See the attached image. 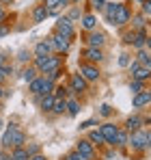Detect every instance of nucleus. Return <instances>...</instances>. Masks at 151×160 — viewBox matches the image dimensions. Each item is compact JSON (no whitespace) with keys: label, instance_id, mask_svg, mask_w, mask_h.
I'll return each mask as SVG.
<instances>
[{"label":"nucleus","instance_id":"412c9836","mask_svg":"<svg viewBox=\"0 0 151 160\" xmlns=\"http://www.w3.org/2000/svg\"><path fill=\"white\" fill-rule=\"evenodd\" d=\"M129 24H132V30H145L149 22H147V18H145L143 13H132Z\"/></svg>","mask_w":151,"mask_h":160},{"label":"nucleus","instance_id":"de8ad7c7","mask_svg":"<svg viewBox=\"0 0 151 160\" xmlns=\"http://www.w3.org/2000/svg\"><path fill=\"white\" fill-rule=\"evenodd\" d=\"M67 7H71V0H61V9H67Z\"/></svg>","mask_w":151,"mask_h":160},{"label":"nucleus","instance_id":"473e14b6","mask_svg":"<svg viewBox=\"0 0 151 160\" xmlns=\"http://www.w3.org/2000/svg\"><path fill=\"white\" fill-rule=\"evenodd\" d=\"M89 2H91V11H93V13H101L108 0H89Z\"/></svg>","mask_w":151,"mask_h":160},{"label":"nucleus","instance_id":"ddd939ff","mask_svg":"<svg viewBox=\"0 0 151 160\" xmlns=\"http://www.w3.org/2000/svg\"><path fill=\"white\" fill-rule=\"evenodd\" d=\"M145 123H147L145 117H140V115H129L125 119V123H123V128H125L127 132H136V130H143Z\"/></svg>","mask_w":151,"mask_h":160},{"label":"nucleus","instance_id":"a18cd8bd","mask_svg":"<svg viewBox=\"0 0 151 160\" xmlns=\"http://www.w3.org/2000/svg\"><path fill=\"white\" fill-rule=\"evenodd\" d=\"M9 32H11V26L2 22V24H0V37H4V35H9Z\"/></svg>","mask_w":151,"mask_h":160},{"label":"nucleus","instance_id":"4be33fe9","mask_svg":"<svg viewBox=\"0 0 151 160\" xmlns=\"http://www.w3.org/2000/svg\"><path fill=\"white\" fill-rule=\"evenodd\" d=\"M43 76H37L32 82H28V91L30 95H43Z\"/></svg>","mask_w":151,"mask_h":160},{"label":"nucleus","instance_id":"f3484780","mask_svg":"<svg viewBox=\"0 0 151 160\" xmlns=\"http://www.w3.org/2000/svg\"><path fill=\"white\" fill-rule=\"evenodd\" d=\"M149 104H151V91H149V89L136 93L134 100H132V106H134V108H145V106H149Z\"/></svg>","mask_w":151,"mask_h":160},{"label":"nucleus","instance_id":"f03ea898","mask_svg":"<svg viewBox=\"0 0 151 160\" xmlns=\"http://www.w3.org/2000/svg\"><path fill=\"white\" fill-rule=\"evenodd\" d=\"M63 58H65V56H61V54L32 56V65L39 69V74H41V76H46V74H50V72H54V69L63 67Z\"/></svg>","mask_w":151,"mask_h":160},{"label":"nucleus","instance_id":"f257e3e1","mask_svg":"<svg viewBox=\"0 0 151 160\" xmlns=\"http://www.w3.org/2000/svg\"><path fill=\"white\" fill-rule=\"evenodd\" d=\"M0 145H2V149H7V152H11L13 147H24L26 145V132L17 123H9L7 130H4V134H2Z\"/></svg>","mask_w":151,"mask_h":160},{"label":"nucleus","instance_id":"b1692460","mask_svg":"<svg viewBox=\"0 0 151 160\" xmlns=\"http://www.w3.org/2000/svg\"><path fill=\"white\" fill-rule=\"evenodd\" d=\"M37 76H41V74H39V69H37L32 63H30L28 67H24V69H22V80H24V82H32Z\"/></svg>","mask_w":151,"mask_h":160},{"label":"nucleus","instance_id":"58836bf2","mask_svg":"<svg viewBox=\"0 0 151 160\" xmlns=\"http://www.w3.org/2000/svg\"><path fill=\"white\" fill-rule=\"evenodd\" d=\"M140 13H143L145 18L151 15V0H143V2H140Z\"/></svg>","mask_w":151,"mask_h":160},{"label":"nucleus","instance_id":"bf43d9fd","mask_svg":"<svg viewBox=\"0 0 151 160\" xmlns=\"http://www.w3.org/2000/svg\"><path fill=\"white\" fill-rule=\"evenodd\" d=\"M0 130H2V119H0Z\"/></svg>","mask_w":151,"mask_h":160},{"label":"nucleus","instance_id":"c9c22d12","mask_svg":"<svg viewBox=\"0 0 151 160\" xmlns=\"http://www.w3.org/2000/svg\"><path fill=\"white\" fill-rule=\"evenodd\" d=\"M129 63H132V56H129L127 52L119 54V67H123V69H127V67H129Z\"/></svg>","mask_w":151,"mask_h":160},{"label":"nucleus","instance_id":"5fc2aeb1","mask_svg":"<svg viewBox=\"0 0 151 160\" xmlns=\"http://www.w3.org/2000/svg\"><path fill=\"white\" fill-rule=\"evenodd\" d=\"M13 0H0V4H11Z\"/></svg>","mask_w":151,"mask_h":160},{"label":"nucleus","instance_id":"ea45409f","mask_svg":"<svg viewBox=\"0 0 151 160\" xmlns=\"http://www.w3.org/2000/svg\"><path fill=\"white\" fill-rule=\"evenodd\" d=\"M63 76V67H58V69H54V72H50V74H46V78L48 80H52L54 84H56V80Z\"/></svg>","mask_w":151,"mask_h":160},{"label":"nucleus","instance_id":"2f4dec72","mask_svg":"<svg viewBox=\"0 0 151 160\" xmlns=\"http://www.w3.org/2000/svg\"><path fill=\"white\" fill-rule=\"evenodd\" d=\"M24 149H26L28 156H37V154H41V145H39V143H26Z\"/></svg>","mask_w":151,"mask_h":160},{"label":"nucleus","instance_id":"6ab92c4d","mask_svg":"<svg viewBox=\"0 0 151 160\" xmlns=\"http://www.w3.org/2000/svg\"><path fill=\"white\" fill-rule=\"evenodd\" d=\"M48 18H50V11H48V7H46L43 2L32 9V22H35V24H41V22H46Z\"/></svg>","mask_w":151,"mask_h":160},{"label":"nucleus","instance_id":"1a4fd4ad","mask_svg":"<svg viewBox=\"0 0 151 160\" xmlns=\"http://www.w3.org/2000/svg\"><path fill=\"white\" fill-rule=\"evenodd\" d=\"M100 132H101V136H104V141H106V145L112 147L114 136H117V132H119V126L112 123V121H106V123H101V126H100Z\"/></svg>","mask_w":151,"mask_h":160},{"label":"nucleus","instance_id":"f8f14e48","mask_svg":"<svg viewBox=\"0 0 151 160\" xmlns=\"http://www.w3.org/2000/svg\"><path fill=\"white\" fill-rule=\"evenodd\" d=\"M69 87L74 89V93H76V95H82V93H86V91H89V82L82 78V76H80L78 72L69 76Z\"/></svg>","mask_w":151,"mask_h":160},{"label":"nucleus","instance_id":"72a5a7b5","mask_svg":"<svg viewBox=\"0 0 151 160\" xmlns=\"http://www.w3.org/2000/svg\"><path fill=\"white\" fill-rule=\"evenodd\" d=\"M129 91L136 95V93H140V91H145V82H138V80H129Z\"/></svg>","mask_w":151,"mask_h":160},{"label":"nucleus","instance_id":"0eeeda50","mask_svg":"<svg viewBox=\"0 0 151 160\" xmlns=\"http://www.w3.org/2000/svg\"><path fill=\"white\" fill-rule=\"evenodd\" d=\"M82 61L93 63V65H100V63L106 61V54H104V50H100V48H89V46H84V50H82Z\"/></svg>","mask_w":151,"mask_h":160},{"label":"nucleus","instance_id":"49530a36","mask_svg":"<svg viewBox=\"0 0 151 160\" xmlns=\"http://www.w3.org/2000/svg\"><path fill=\"white\" fill-rule=\"evenodd\" d=\"M0 160H11V156L7 154V149H2V152H0Z\"/></svg>","mask_w":151,"mask_h":160},{"label":"nucleus","instance_id":"c756f323","mask_svg":"<svg viewBox=\"0 0 151 160\" xmlns=\"http://www.w3.org/2000/svg\"><path fill=\"white\" fill-rule=\"evenodd\" d=\"M9 156H11V160H28L30 156L26 154L24 147H13L11 152H9Z\"/></svg>","mask_w":151,"mask_h":160},{"label":"nucleus","instance_id":"39448f33","mask_svg":"<svg viewBox=\"0 0 151 160\" xmlns=\"http://www.w3.org/2000/svg\"><path fill=\"white\" fill-rule=\"evenodd\" d=\"M147 143H149V132H147V130L129 132V143H127V147H132V152H145V149H147Z\"/></svg>","mask_w":151,"mask_h":160},{"label":"nucleus","instance_id":"052dcab7","mask_svg":"<svg viewBox=\"0 0 151 160\" xmlns=\"http://www.w3.org/2000/svg\"><path fill=\"white\" fill-rule=\"evenodd\" d=\"M0 11H2V4H0Z\"/></svg>","mask_w":151,"mask_h":160},{"label":"nucleus","instance_id":"c03bdc74","mask_svg":"<svg viewBox=\"0 0 151 160\" xmlns=\"http://www.w3.org/2000/svg\"><path fill=\"white\" fill-rule=\"evenodd\" d=\"M100 115H101V117H110V115H112V106H108V104H101Z\"/></svg>","mask_w":151,"mask_h":160},{"label":"nucleus","instance_id":"dca6fc26","mask_svg":"<svg viewBox=\"0 0 151 160\" xmlns=\"http://www.w3.org/2000/svg\"><path fill=\"white\" fill-rule=\"evenodd\" d=\"M119 4H121V2H106V7H104V11H101L106 24H110V26L114 24V15H117V11H119Z\"/></svg>","mask_w":151,"mask_h":160},{"label":"nucleus","instance_id":"a211bd4d","mask_svg":"<svg viewBox=\"0 0 151 160\" xmlns=\"http://www.w3.org/2000/svg\"><path fill=\"white\" fill-rule=\"evenodd\" d=\"M127 143H129V132L125 128H119V132L114 136V143H112V149H125Z\"/></svg>","mask_w":151,"mask_h":160},{"label":"nucleus","instance_id":"7ed1b4c3","mask_svg":"<svg viewBox=\"0 0 151 160\" xmlns=\"http://www.w3.org/2000/svg\"><path fill=\"white\" fill-rule=\"evenodd\" d=\"M78 74L86 80L89 84H91V82H97V80L101 78L100 67L93 65V63H86V61H80V63H78Z\"/></svg>","mask_w":151,"mask_h":160},{"label":"nucleus","instance_id":"5701e85b","mask_svg":"<svg viewBox=\"0 0 151 160\" xmlns=\"http://www.w3.org/2000/svg\"><path fill=\"white\" fill-rule=\"evenodd\" d=\"M80 110H82V102L78 98H69L67 100V115L76 117V115H80Z\"/></svg>","mask_w":151,"mask_h":160},{"label":"nucleus","instance_id":"6e6d98bb","mask_svg":"<svg viewBox=\"0 0 151 160\" xmlns=\"http://www.w3.org/2000/svg\"><path fill=\"white\" fill-rule=\"evenodd\" d=\"M147 149H151V130H149V143H147Z\"/></svg>","mask_w":151,"mask_h":160},{"label":"nucleus","instance_id":"f704fd0d","mask_svg":"<svg viewBox=\"0 0 151 160\" xmlns=\"http://www.w3.org/2000/svg\"><path fill=\"white\" fill-rule=\"evenodd\" d=\"M17 61H20L22 65H26V63L30 65V63H32V56H30L28 50H20V52H17Z\"/></svg>","mask_w":151,"mask_h":160},{"label":"nucleus","instance_id":"e433bc0d","mask_svg":"<svg viewBox=\"0 0 151 160\" xmlns=\"http://www.w3.org/2000/svg\"><path fill=\"white\" fill-rule=\"evenodd\" d=\"M93 126H100L97 117H93V119H86V121H82V123H80V130H91Z\"/></svg>","mask_w":151,"mask_h":160},{"label":"nucleus","instance_id":"c85d7f7f","mask_svg":"<svg viewBox=\"0 0 151 160\" xmlns=\"http://www.w3.org/2000/svg\"><path fill=\"white\" fill-rule=\"evenodd\" d=\"M82 15H84V13H82V9H80V4H71V9H69V13H67V20H69V22H80Z\"/></svg>","mask_w":151,"mask_h":160},{"label":"nucleus","instance_id":"7c9ffc66","mask_svg":"<svg viewBox=\"0 0 151 160\" xmlns=\"http://www.w3.org/2000/svg\"><path fill=\"white\" fill-rule=\"evenodd\" d=\"M54 95H43V100H41V104H39V108L43 110V112H52V108H54Z\"/></svg>","mask_w":151,"mask_h":160},{"label":"nucleus","instance_id":"6e6552de","mask_svg":"<svg viewBox=\"0 0 151 160\" xmlns=\"http://www.w3.org/2000/svg\"><path fill=\"white\" fill-rule=\"evenodd\" d=\"M50 41H52V48H54V54H67V52H69V48H71V41L65 39V37L58 35V32H52Z\"/></svg>","mask_w":151,"mask_h":160},{"label":"nucleus","instance_id":"4c0bfd02","mask_svg":"<svg viewBox=\"0 0 151 160\" xmlns=\"http://www.w3.org/2000/svg\"><path fill=\"white\" fill-rule=\"evenodd\" d=\"M48 11H61V0H43Z\"/></svg>","mask_w":151,"mask_h":160},{"label":"nucleus","instance_id":"79ce46f5","mask_svg":"<svg viewBox=\"0 0 151 160\" xmlns=\"http://www.w3.org/2000/svg\"><path fill=\"white\" fill-rule=\"evenodd\" d=\"M63 160H84V158H82L76 149H71V152H67V154H65V158H63Z\"/></svg>","mask_w":151,"mask_h":160},{"label":"nucleus","instance_id":"8fccbe9b","mask_svg":"<svg viewBox=\"0 0 151 160\" xmlns=\"http://www.w3.org/2000/svg\"><path fill=\"white\" fill-rule=\"evenodd\" d=\"M28 160H48V158H46L43 154H37V156H30V158H28Z\"/></svg>","mask_w":151,"mask_h":160},{"label":"nucleus","instance_id":"bb28decb","mask_svg":"<svg viewBox=\"0 0 151 160\" xmlns=\"http://www.w3.org/2000/svg\"><path fill=\"white\" fill-rule=\"evenodd\" d=\"M151 78V69H147V67H138L136 72H132V80H138V82H145V80Z\"/></svg>","mask_w":151,"mask_h":160},{"label":"nucleus","instance_id":"864d4df0","mask_svg":"<svg viewBox=\"0 0 151 160\" xmlns=\"http://www.w3.org/2000/svg\"><path fill=\"white\" fill-rule=\"evenodd\" d=\"M2 20H7V11H4V9L0 11V24H2Z\"/></svg>","mask_w":151,"mask_h":160},{"label":"nucleus","instance_id":"423d86ee","mask_svg":"<svg viewBox=\"0 0 151 160\" xmlns=\"http://www.w3.org/2000/svg\"><path fill=\"white\" fill-rule=\"evenodd\" d=\"M84 41H86L89 48H100V50H104V46L108 43V37H106V32H101V30H91V32H86Z\"/></svg>","mask_w":151,"mask_h":160},{"label":"nucleus","instance_id":"20e7f679","mask_svg":"<svg viewBox=\"0 0 151 160\" xmlns=\"http://www.w3.org/2000/svg\"><path fill=\"white\" fill-rule=\"evenodd\" d=\"M54 32L63 35V37H65V39H69V41H74V39H76L74 22H69V20H67V15H58V18H56V24H54Z\"/></svg>","mask_w":151,"mask_h":160},{"label":"nucleus","instance_id":"2eb2a0df","mask_svg":"<svg viewBox=\"0 0 151 160\" xmlns=\"http://www.w3.org/2000/svg\"><path fill=\"white\" fill-rule=\"evenodd\" d=\"M32 54H35V56H48V54H54V48H52L50 37H48V39L37 41V43H35V48H32Z\"/></svg>","mask_w":151,"mask_h":160},{"label":"nucleus","instance_id":"603ef678","mask_svg":"<svg viewBox=\"0 0 151 160\" xmlns=\"http://www.w3.org/2000/svg\"><path fill=\"white\" fill-rule=\"evenodd\" d=\"M145 50H149V52H151V35H147V46H145Z\"/></svg>","mask_w":151,"mask_h":160},{"label":"nucleus","instance_id":"aec40b11","mask_svg":"<svg viewBox=\"0 0 151 160\" xmlns=\"http://www.w3.org/2000/svg\"><path fill=\"white\" fill-rule=\"evenodd\" d=\"M147 46V30H136L134 39H132V48L134 50H145Z\"/></svg>","mask_w":151,"mask_h":160},{"label":"nucleus","instance_id":"393cba45","mask_svg":"<svg viewBox=\"0 0 151 160\" xmlns=\"http://www.w3.org/2000/svg\"><path fill=\"white\" fill-rule=\"evenodd\" d=\"M86 141H89L93 147H95V145H97V147L106 145V141H104V136H101L100 130H89V136H86Z\"/></svg>","mask_w":151,"mask_h":160},{"label":"nucleus","instance_id":"9d476101","mask_svg":"<svg viewBox=\"0 0 151 160\" xmlns=\"http://www.w3.org/2000/svg\"><path fill=\"white\" fill-rule=\"evenodd\" d=\"M129 20H132V11H129V7H127L125 2H121V4H119V11H117V15H114V24H112V26L123 28V26L129 24Z\"/></svg>","mask_w":151,"mask_h":160},{"label":"nucleus","instance_id":"a19ab883","mask_svg":"<svg viewBox=\"0 0 151 160\" xmlns=\"http://www.w3.org/2000/svg\"><path fill=\"white\" fill-rule=\"evenodd\" d=\"M0 74H2L4 78H11V76H13V65H9V63H7V65L0 69Z\"/></svg>","mask_w":151,"mask_h":160},{"label":"nucleus","instance_id":"4d7b16f0","mask_svg":"<svg viewBox=\"0 0 151 160\" xmlns=\"http://www.w3.org/2000/svg\"><path fill=\"white\" fill-rule=\"evenodd\" d=\"M80 2H82V0H71V4H80Z\"/></svg>","mask_w":151,"mask_h":160},{"label":"nucleus","instance_id":"4468645a","mask_svg":"<svg viewBox=\"0 0 151 160\" xmlns=\"http://www.w3.org/2000/svg\"><path fill=\"white\" fill-rule=\"evenodd\" d=\"M80 26L84 32H91V30H97V15L93 13V11H89V13H84L82 18H80Z\"/></svg>","mask_w":151,"mask_h":160},{"label":"nucleus","instance_id":"a878e982","mask_svg":"<svg viewBox=\"0 0 151 160\" xmlns=\"http://www.w3.org/2000/svg\"><path fill=\"white\" fill-rule=\"evenodd\" d=\"M134 61H138L143 67H147V69H151V52L149 50H138L136 52V58Z\"/></svg>","mask_w":151,"mask_h":160},{"label":"nucleus","instance_id":"09e8293b","mask_svg":"<svg viewBox=\"0 0 151 160\" xmlns=\"http://www.w3.org/2000/svg\"><path fill=\"white\" fill-rule=\"evenodd\" d=\"M7 65V54H0V69Z\"/></svg>","mask_w":151,"mask_h":160},{"label":"nucleus","instance_id":"13d9d810","mask_svg":"<svg viewBox=\"0 0 151 160\" xmlns=\"http://www.w3.org/2000/svg\"><path fill=\"white\" fill-rule=\"evenodd\" d=\"M132 2H138V4H140V2H143V0H132Z\"/></svg>","mask_w":151,"mask_h":160},{"label":"nucleus","instance_id":"9b49d317","mask_svg":"<svg viewBox=\"0 0 151 160\" xmlns=\"http://www.w3.org/2000/svg\"><path fill=\"white\" fill-rule=\"evenodd\" d=\"M76 152L82 156L84 160H95V147L86 141V138H80L78 143H76V147H74Z\"/></svg>","mask_w":151,"mask_h":160},{"label":"nucleus","instance_id":"cd10ccee","mask_svg":"<svg viewBox=\"0 0 151 160\" xmlns=\"http://www.w3.org/2000/svg\"><path fill=\"white\" fill-rule=\"evenodd\" d=\"M65 112H67V100L56 98L54 100V108H52V115H65Z\"/></svg>","mask_w":151,"mask_h":160},{"label":"nucleus","instance_id":"37998d69","mask_svg":"<svg viewBox=\"0 0 151 160\" xmlns=\"http://www.w3.org/2000/svg\"><path fill=\"white\" fill-rule=\"evenodd\" d=\"M134 32H136V30H132V28H129V30H127L125 35H123V43H125V46H132V39H134Z\"/></svg>","mask_w":151,"mask_h":160},{"label":"nucleus","instance_id":"3c124183","mask_svg":"<svg viewBox=\"0 0 151 160\" xmlns=\"http://www.w3.org/2000/svg\"><path fill=\"white\" fill-rule=\"evenodd\" d=\"M4 91H7V89H4V84H0V102L4 100Z\"/></svg>","mask_w":151,"mask_h":160}]
</instances>
